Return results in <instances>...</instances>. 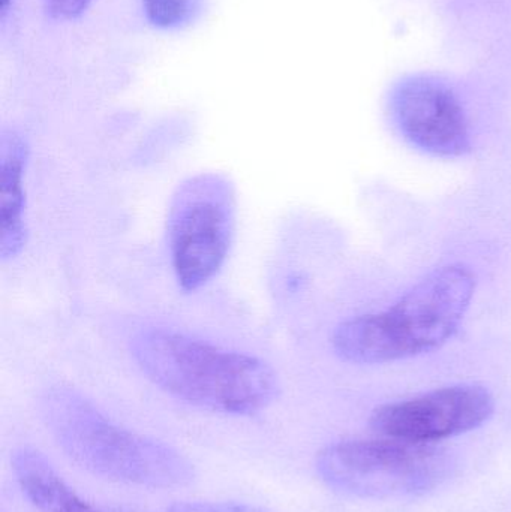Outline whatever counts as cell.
<instances>
[{
	"mask_svg": "<svg viewBox=\"0 0 511 512\" xmlns=\"http://www.w3.org/2000/svg\"><path fill=\"white\" fill-rule=\"evenodd\" d=\"M390 114L402 137L422 152L459 158L471 150L464 107L458 95L437 78L401 81L390 98Z\"/></svg>",
	"mask_w": 511,
	"mask_h": 512,
	"instance_id": "52a82bcc",
	"label": "cell"
},
{
	"mask_svg": "<svg viewBox=\"0 0 511 512\" xmlns=\"http://www.w3.org/2000/svg\"><path fill=\"white\" fill-rule=\"evenodd\" d=\"M132 351L153 384L200 408L249 415L278 397L275 370L252 355L167 330L143 331L132 342Z\"/></svg>",
	"mask_w": 511,
	"mask_h": 512,
	"instance_id": "7a4b0ae2",
	"label": "cell"
},
{
	"mask_svg": "<svg viewBox=\"0 0 511 512\" xmlns=\"http://www.w3.org/2000/svg\"><path fill=\"white\" fill-rule=\"evenodd\" d=\"M164 512H266L243 504H212V502H186L167 508Z\"/></svg>",
	"mask_w": 511,
	"mask_h": 512,
	"instance_id": "8fae6325",
	"label": "cell"
},
{
	"mask_svg": "<svg viewBox=\"0 0 511 512\" xmlns=\"http://www.w3.org/2000/svg\"><path fill=\"white\" fill-rule=\"evenodd\" d=\"M147 20L161 29H174L188 23L194 15L195 0H143Z\"/></svg>",
	"mask_w": 511,
	"mask_h": 512,
	"instance_id": "30bf717a",
	"label": "cell"
},
{
	"mask_svg": "<svg viewBox=\"0 0 511 512\" xmlns=\"http://www.w3.org/2000/svg\"><path fill=\"white\" fill-rule=\"evenodd\" d=\"M476 286L468 265L437 268L389 309L342 322L333 333V349L357 364L393 363L435 351L459 330Z\"/></svg>",
	"mask_w": 511,
	"mask_h": 512,
	"instance_id": "6da1fadb",
	"label": "cell"
},
{
	"mask_svg": "<svg viewBox=\"0 0 511 512\" xmlns=\"http://www.w3.org/2000/svg\"><path fill=\"white\" fill-rule=\"evenodd\" d=\"M494 411L488 388L459 384L380 406L372 414L371 427L386 438L435 444L483 426Z\"/></svg>",
	"mask_w": 511,
	"mask_h": 512,
	"instance_id": "8992f818",
	"label": "cell"
},
{
	"mask_svg": "<svg viewBox=\"0 0 511 512\" xmlns=\"http://www.w3.org/2000/svg\"><path fill=\"white\" fill-rule=\"evenodd\" d=\"M453 468L443 448L392 438L339 442L317 457L318 472L332 489L359 498L425 495L440 487Z\"/></svg>",
	"mask_w": 511,
	"mask_h": 512,
	"instance_id": "277c9868",
	"label": "cell"
},
{
	"mask_svg": "<svg viewBox=\"0 0 511 512\" xmlns=\"http://www.w3.org/2000/svg\"><path fill=\"white\" fill-rule=\"evenodd\" d=\"M29 147L17 132L0 138V258H15L27 240L24 171Z\"/></svg>",
	"mask_w": 511,
	"mask_h": 512,
	"instance_id": "ba28073f",
	"label": "cell"
},
{
	"mask_svg": "<svg viewBox=\"0 0 511 512\" xmlns=\"http://www.w3.org/2000/svg\"><path fill=\"white\" fill-rule=\"evenodd\" d=\"M12 469L24 495L44 512H102L84 502L39 451L20 448L12 456Z\"/></svg>",
	"mask_w": 511,
	"mask_h": 512,
	"instance_id": "9c48e42d",
	"label": "cell"
},
{
	"mask_svg": "<svg viewBox=\"0 0 511 512\" xmlns=\"http://www.w3.org/2000/svg\"><path fill=\"white\" fill-rule=\"evenodd\" d=\"M236 212V189L224 174H197L177 188L167 234L171 264L183 291H197L219 273L230 254Z\"/></svg>",
	"mask_w": 511,
	"mask_h": 512,
	"instance_id": "5b68a950",
	"label": "cell"
},
{
	"mask_svg": "<svg viewBox=\"0 0 511 512\" xmlns=\"http://www.w3.org/2000/svg\"><path fill=\"white\" fill-rule=\"evenodd\" d=\"M45 8L60 20H72L80 17L93 0H44Z\"/></svg>",
	"mask_w": 511,
	"mask_h": 512,
	"instance_id": "7c38bea8",
	"label": "cell"
},
{
	"mask_svg": "<svg viewBox=\"0 0 511 512\" xmlns=\"http://www.w3.org/2000/svg\"><path fill=\"white\" fill-rule=\"evenodd\" d=\"M0 3H2V9L3 12H5L6 9H8V6L11 5L12 0H0Z\"/></svg>",
	"mask_w": 511,
	"mask_h": 512,
	"instance_id": "4fadbf2b",
	"label": "cell"
},
{
	"mask_svg": "<svg viewBox=\"0 0 511 512\" xmlns=\"http://www.w3.org/2000/svg\"><path fill=\"white\" fill-rule=\"evenodd\" d=\"M42 414L57 444L92 474L149 489H176L194 480V468L179 451L123 429L74 390L48 391Z\"/></svg>",
	"mask_w": 511,
	"mask_h": 512,
	"instance_id": "3957f363",
	"label": "cell"
}]
</instances>
